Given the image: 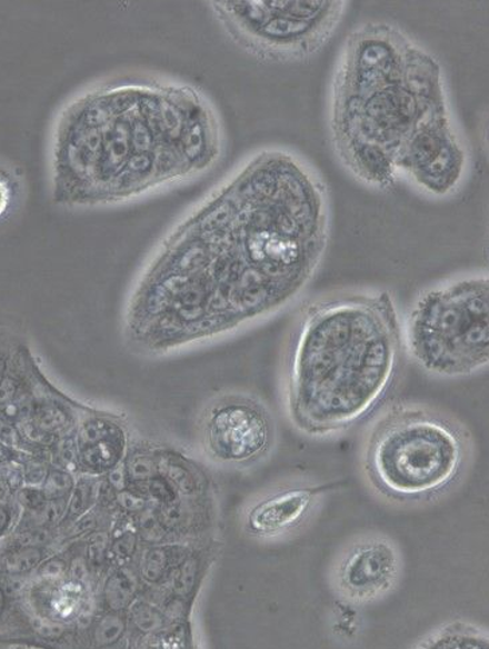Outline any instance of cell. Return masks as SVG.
Here are the masks:
<instances>
[{
    "label": "cell",
    "mask_w": 489,
    "mask_h": 649,
    "mask_svg": "<svg viewBox=\"0 0 489 649\" xmlns=\"http://www.w3.org/2000/svg\"><path fill=\"white\" fill-rule=\"evenodd\" d=\"M330 231L319 173L293 153H257L160 243L128 301V340L169 352L272 317L310 284Z\"/></svg>",
    "instance_id": "obj_1"
},
{
    "label": "cell",
    "mask_w": 489,
    "mask_h": 649,
    "mask_svg": "<svg viewBox=\"0 0 489 649\" xmlns=\"http://www.w3.org/2000/svg\"><path fill=\"white\" fill-rule=\"evenodd\" d=\"M222 127L197 88L122 79L62 108L51 138V194L66 208L130 201L202 176L220 159Z\"/></svg>",
    "instance_id": "obj_2"
},
{
    "label": "cell",
    "mask_w": 489,
    "mask_h": 649,
    "mask_svg": "<svg viewBox=\"0 0 489 649\" xmlns=\"http://www.w3.org/2000/svg\"><path fill=\"white\" fill-rule=\"evenodd\" d=\"M335 151L360 182L389 190L457 137L439 61L395 26L347 38L332 86Z\"/></svg>",
    "instance_id": "obj_3"
},
{
    "label": "cell",
    "mask_w": 489,
    "mask_h": 649,
    "mask_svg": "<svg viewBox=\"0 0 489 649\" xmlns=\"http://www.w3.org/2000/svg\"><path fill=\"white\" fill-rule=\"evenodd\" d=\"M403 351L389 292L339 293L306 306L282 362L288 419L311 437L356 427L389 395Z\"/></svg>",
    "instance_id": "obj_4"
},
{
    "label": "cell",
    "mask_w": 489,
    "mask_h": 649,
    "mask_svg": "<svg viewBox=\"0 0 489 649\" xmlns=\"http://www.w3.org/2000/svg\"><path fill=\"white\" fill-rule=\"evenodd\" d=\"M472 455V437L455 417L429 405L397 402L367 429L362 468L378 497L396 506H421L452 491Z\"/></svg>",
    "instance_id": "obj_5"
},
{
    "label": "cell",
    "mask_w": 489,
    "mask_h": 649,
    "mask_svg": "<svg viewBox=\"0 0 489 649\" xmlns=\"http://www.w3.org/2000/svg\"><path fill=\"white\" fill-rule=\"evenodd\" d=\"M403 350L439 378H465L489 363V281L472 276L429 289L402 323Z\"/></svg>",
    "instance_id": "obj_6"
},
{
    "label": "cell",
    "mask_w": 489,
    "mask_h": 649,
    "mask_svg": "<svg viewBox=\"0 0 489 649\" xmlns=\"http://www.w3.org/2000/svg\"><path fill=\"white\" fill-rule=\"evenodd\" d=\"M222 28L248 53L270 62H300L318 54L342 22L337 0H229L210 2Z\"/></svg>",
    "instance_id": "obj_7"
},
{
    "label": "cell",
    "mask_w": 489,
    "mask_h": 649,
    "mask_svg": "<svg viewBox=\"0 0 489 649\" xmlns=\"http://www.w3.org/2000/svg\"><path fill=\"white\" fill-rule=\"evenodd\" d=\"M199 445L217 466L243 469L260 465L278 441L275 417L266 403L247 393L212 398L198 421Z\"/></svg>",
    "instance_id": "obj_8"
},
{
    "label": "cell",
    "mask_w": 489,
    "mask_h": 649,
    "mask_svg": "<svg viewBox=\"0 0 489 649\" xmlns=\"http://www.w3.org/2000/svg\"><path fill=\"white\" fill-rule=\"evenodd\" d=\"M400 546L381 531L353 537L333 557L332 592L352 607L370 606L395 592L403 575Z\"/></svg>",
    "instance_id": "obj_9"
},
{
    "label": "cell",
    "mask_w": 489,
    "mask_h": 649,
    "mask_svg": "<svg viewBox=\"0 0 489 649\" xmlns=\"http://www.w3.org/2000/svg\"><path fill=\"white\" fill-rule=\"evenodd\" d=\"M333 485L289 481L260 495L243 513V530L263 542L287 541L317 517Z\"/></svg>",
    "instance_id": "obj_10"
},
{
    "label": "cell",
    "mask_w": 489,
    "mask_h": 649,
    "mask_svg": "<svg viewBox=\"0 0 489 649\" xmlns=\"http://www.w3.org/2000/svg\"><path fill=\"white\" fill-rule=\"evenodd\" d=\"M202 542L206 541L140 546L134 567H137L143 588H157L166 585L178 565L182 563L191 555V551Z\"/></svg>",
    "instance_id": "obj_11"
},
{
    "label": "cell",
    "mask_w": 489,
    "mask_h": 649,
    "mask_svg": "<svg viewBox=\"0 0 489 649\" xmlns=\"http://www.w3.org/2000/svg\"><path fill=\"white\" fill-rule=\"evenodd\" d=\"M488 647L487 628L462 619L443 622L411 645V648L417 649H487Z\"/></svg>",
    "instance_id": "obj_12"
},
{
    "label": "cell",
    "mask_w": 489,
    "mask_h": 649,
    "mask_svg": "<svg viewBox=\"0 0 489 649\" xmlns=\"http://www.w3.org/2000/svg\"><path fill=\"white\" fill-rule=\"evenodd\" d=\"M143 590L137 567H111L99 583L98 603L101 610L111 612H127L132 602L138 599Z\"/></svg>",
    "instance_id": "obj_13"
},
{
    "label": "cell",
    "mask_w": 489,
    "mask_h": 649,
    "mask_svg": "<svg viewBox=\"0 0 489 649\" xmlns=\"http://www.w3.org/2000/svg\"><path fill=\"white\" fill-rule=\"evenodd\" d=\"M127 612L99 609L83 633V638H87V645L90 647L109 648L120 645L121 640L127 639Z\"/></svg>",
    "instance_id": "obj_14"
},
{
    "label": "cell",
    "mask_w": 489,
    "mask_h": 649,
    "mask_svg": "<svg viewBox=\"0 0 489 649\" xmlns=\"http://www.w3.org/2000/svg\"><path fill=\"white\" fill-rule=\"evenodd\" d=\"M53 552L49 546L10 545L0 557V575L23 577L34 573Z\"/></svg>",
    "instance_id": "obj_15"
},
{
    "label": "cell",
    "mask_w": 489,
    "mask_h": 649,
    "mask_svg": "<svg viewBox=\"0 0 489 649\" xmlns=\"http://www.w3.org/2000/svg\"><path fill=\"white\" fill-rule=\"evenodd\" d=\"M128 633L137 635V638H146L162 629L172 626L167 621L162 608L158 603L139 596L127 609Z\"/></svg>",
    "instance_id": "obj_16"
},
{
    "label": "cell",
    "mask_w": 489,
    "mask_h": 649,
    "mask_svg": "<svg viewBox=\"0 0 489 649\" xmlns=\"http://www.w3.org/2000/svg\"><path fill=\"white\" fill-rule=\"evenodd\" d=\"M107 477V475H106ZM106 477H90V475H81L69 497L68 510L66 519L58 529H62L76 519H79L98 506L99 488L101 480Z\"/></svg>",
    "instance_id": "obj_17"
},
{
    "label": "cell",
    "mask_w": 489,
    "mask_h": 649,
    "mask_svg": "<svg viewBox=\"0 0 489 649\" xmlns=\"http://www.w3.org/2000/svg\"><path fill=\"white\" fill-rule=\"evenodd\" d=\"M80 477L81 475L69 471V469L58 466L51 467L42 486L44 497L48 500L69 498Z\"/></svg>",
    "instance_id": "obj_18"
},
{
    "label": "cell",
    "mask_w": 489,
    "mask_h": 649,
    "mask_svg": "<svg viewBox=\"0 0 489 649\" xmlns=\"http://www.w3.org/2000/svg\"><path fill=\"white\" fill-rule=\"evenodd\" d=\"M147 497L153 505H169L179 498H184L178 492L171 481L164 477V473L158 475V477L148 483Z\"/></svg>",
    "instance_id": "obj_19"
},
{
    "label": "cell",
    "mask_w": 489,
    "mask_h": 649,
    "mask_svg": "<svg viewBox=\"0 0 489 649\" xmlns=\"http://www.w3.org/2000/svg\"><path fill=\"white\" fill-rule=\"evenodd\" d=\"M18 198V183L10 173L0 170V222L14 209Z\"/></svg>",
    "instance_id": "obj_20"
},
{
    "label": "cell",
    "mask_w": 489,
    "mask_h": 649,
    "mask_svg": "<svg viewBox=\"0 0 489 649\" xmlns=\"http://www.w3.org/2000/svg\"><path fill=\"white\" fill-rule=\"evenodd\" d=\"M14 498L23 512L34 513L41 511L44 505L48 503L42 488L37 487L24 486L16 492Z\"/></svg>",
    "instance_id": "obj_21"
},
{
    "label": "cell",
    "mask_w": 489,
    "mask_h": 649,
    "mask_svg": "<svg viewBox=\"0 0 489 649\" xmlns=\"http://www.w3.org/2000/svg\"><path fill=\"white\" fill-rule=\"evenodd\" d=\"M150 500L146 495L128 488V490L118 493V510L130 513V516L138 517L139 513L143 512Z\"/></svg>",
    "instance_id": "obj_22"
},
{
    "label": "cell",
    "mask_w": 489,
    "mask_h": 649,
    "mask_svg": "<svg viewBox=\"0 0 489 649\" xmlns=\"http://www.w3.org/2000/svg\"><path fill=\"white\" fill-rule=\"evenodd\" d=\"M21 506L11 501H0V541L14 531L19 519H21Z\"/></svg>",
    "instance_id": "obj_23"
},
{
    "label": "cell",
    "mask_w": 489,
    "mask_h": 649,
    "mask_svg": "<svg viewBox=\"0 0 489 649\" xmlns=\"http://www.w3.org/2000/svg\"><path fill=\"white\" fill-rule=\"evenodd\" d=\"M8 606H9V596L8 593H6V590L0 587V620H2V617L6 613V610H8Z\"/></svg>",
    "instance_id": "obj_24"
}]
</instances>
